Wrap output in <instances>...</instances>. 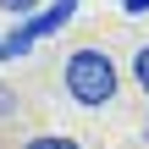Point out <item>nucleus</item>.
<instances>
[{"label":"nucleus","instance_id":"f257e3e1","mask_svg":"<svg viewBox=\"0 0 149 149\" xmlns=\"http://www.w3.org/2000/svg\"><path fill=\"white\" fill-rule=\"evenodd\" d=\"M66 88H72L77 105H105V100L116 94V66H111V55H105V50H77V55L66 61Z\"/></svg>","mask_w":149,"mask_h":149},{"label":"nucleus","instance_id":"f03ea898","mask_svg":"<svg viewBox=\"0 0 149 149\" xmlns=\"http://www.w3.org/2000/svg\"><path fill=\"white\" fill-rule=\"evenodd\" d=\"M72 11H77V0H55L50 11H39V17H28L22 28H11V33L0 39V50H6V55H28V50H33L39 39H50V33H61V28L72 22Z\"/></svg>","mask_w":149,"mask_h":149},{"label":"nucleus","instance_id":"7ed1b4c3","mask_svg":"<svg viewBox=\"0 0 149 149\" xmlns=\"http://www.w3.org/2000/svg\"><path fill=\"white\" fill-rule=\"evenodd\" d=\"M133 72H138V83H144V94H149V44L133 55Z\"/></svg>","mask_w":149,"mask_h":149},{"label":"nucleus","instance_id":"20e7f679","mask_svg":"<svg viewBox=\"0 0 149 149\" xmlns=\"http://www.w3.org/2000/svg\"><path fill=\"white\" fill-rule=\"evenodd\" d=\"M28 149H77V144H72V138H55V133H44V138H33Z\"/></svg>","mask_w":149,"mask_h":149},{"label":"nucleus","instance_id":"39448f33","mask_svg":"<svg viewBox=\"0 0 149 149\" xmlns=\"http://www.w3.org/2000/svg\"><path fill=\"white\" fill-rule=\"evenodd\" d=\"M0 6H6V11H17V17H28V11H33L39 0H0Z\"/></svg>","mask_w":149,"mask_h":149},{"label":"nucleus","instance_id":"423d86ee","mask_svg":"<svg viewBox=\"0 0 149 149\" xmlns=\"http://www.w3.org/2000/svg\"><path fill=\"white\" fill-rule=\"evenodd\" d=\"M122 11H133V17H144V11H149V0H122Z\"/></svg>","mask_w":149,"mask_h":149},{"label":"nucleus","instance_id":"0eeeda50","mask_svg":"<svg viewBox=\"0 0 149 149\" xmlns=\"http://www.w3.org/2000/svg\"><path fill=\"white\" fill-rule=\"evenodd\" d=\"M0 111H11V88H0Z\"/></svg>","mask_w":149,"mask_h":149},{"label":"nucleus","instance_id":"6e6552de","mask_svg":"<svg viewBox=\"0 0 149 149\" xmlns=\"http://www.w3.org/2000/svg\"><path fill=\"white\" fill-rule=\"evenodd\" d=\"M0 55H6V50H0Z\"/></svg>","mask_w":149,"mask_h":149}]
</instances>
